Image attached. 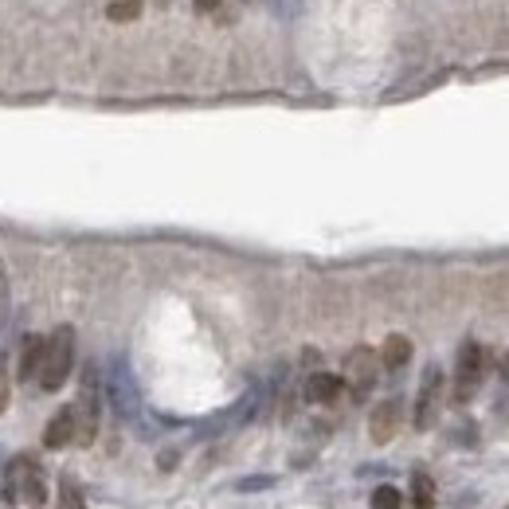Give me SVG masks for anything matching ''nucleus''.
<instances>
[{"label":"nucleus","mask_w":509,"mask_h":509,"mask_svg":"<svg viewBox=\"0 0 509 509\" xmlns=\"http://www.w3.org/2000/svg\"><path fill=\"white\" fill-rule=\"evenodd\" d=\"M380 361H384V368H404L407 361H412V341H407L404 333H392V338L384 341V349H380Z\"/></svg>","instance_id":"nucleus-11"},{"label":"nucleus","mask_w":509,"mask_h":509,"mask_svg":"<svg viewBox=\"0 0 509 509\" xmlns=\"http://www.w3.org/2000/svg\"><path fill=\"white\" fill-rule=\"evenodd\" d=\"M59 509H87L83 505V494L75 490V482H71V478L59 482Z\"/></svg>","instance_id":"nucleus-15"},{"label":"nucleus","mask_w":509,"mask_h":509,"mask_svg":"<svg viewBox=\"0 0 509 509\" xmlns=\"http://www.w3.org/2000/svg\"><path fill=\"white\" fill-rule=\"evenodd\" d=\"M412 498H415V509H435V482L423 470L412 478Z\"/></svg>","instance_id":"nucleus-12"},{"label":"nucleus","mask_w":509,"mask_h":509,"mask_svg":"<svg viewBox=\"0 0 509 509\" xmlns=\"http://www.w3.org/2000/svg\"><path fill=\"white\" fill-rule=\"evenodd\" d=\"M8 407V372H4V365H0V412Z\"/></svg>","instance_id":"nucleus-16"},{"label":"nucleus","mask_w":509,"mask_h":509,"mask_svg":"<svg viewBox=\"0 0 509 509\" xmlns=\"http://www.w3.org/2000/svg\"><path fill=\"white\" fill-rule=\"evenodd\" d=\"M43 349H48V338H24V353H20V380H35V376H40Z\"/></svg>","instance_id":"nucleus-10"},{"label":"nucleus","mask_w":509,"mask_h":509,"mask_svg":"<svg viewBox=\"0 0 509 509\" xmlns=\"http://www.w3.org/2000/svg\"><path fill=\"white\" fill-rule=\"evenodd\" d=\"M67 443H75V412H71V407H63L56 420L43 427V447L59 451V447H67Z\"/></svg>","instance_id":"nucleus-9"},{"label":"nucleus","mask_w":509,"mask_h":509,"mask_svg":"<svg viewBox=\"0 0 509 509\" xmlns=\"http://www.w3.org/2000/svg\"><path fill=\"white\" fill-rule=\"evenodd\" d=\"M502 376H509V353L502 357Z\"/></svg>","instance_id":"nucleus-18"},{"label":"nucleus","mask_w":509,"mask_h":509,"mask_svg":"<svg viewBox=\"0 0 509 509\" xmlns=\"http://www.w3.org/2000/svg\"><path fill=\"white\" fill-rule=\"evenodd\" d=\"M399 423H404V404H399V399H384V404H376V407H372V420H368L372 443H380V447L392 443Z\"/></svg>","instance_id":"nucleus-6"},{"label":"nucleus","mask_w":509,"mask_h":509,"mask_svg":"<svg viewBox=\"0 0 509 509\" xmlns=\"http://www.w3.org/2000/svg\"><path fill=\"white\" fill-rule=\"evenodd\" d=\"M200 12H212V8H220V0H193Z\"/></svg>","instance_id":"nucleus-17"},{"label":"nucleus","mask_w":509,"mask_h":509,"mask_svg":"<svg viewBox=\"0 0 509 509\" xmlns=\"http://www.w3.org/2000/svg\"><path fill=\"white\" fill-rule=\"evenodd\" d=\"M505 509H509V505H505Z\"/></svg>","instance_id":"nucleus-19"},{"label":"nucleus","mask_w":509,"mask_h":509,"mask_svg":"<svg viewBox=\"0 0 509 509\" xmlns=\"http://www.w3.org/2000/svg\"><path fill=\"white\" fill-rule=\"evenodd\" d=\"M71 368H75V333H71V325H59L48 338V349H43L40 388L43 392H59V388L67 384Z\"/></svg>","instance_id":"nucleus-1"},{"label":"nucleus","mask_w":509,"mask_h":509,"mask_svg":"<svg viewBox=\"0 0 509 509\" xmlns=\"http://www.w3.org/2000/svg\"><path fill=\"white\" fill-rule=\"evenodd\" d=\"M439 388H443V372L427 368L423 384H420V404H415V427H420V431H427V427L435 423V412H439Z\"/></svg>","instance_id":"nucleus-7"},{"label":"nucleus","mask_w":509,"mask_h":509,"mask_svg":"<svg viewBox=\"0 0 509 509\" xmlns=\"http://www.w3.org/2000/svg\"><path fill=\"white\" fill-rule=\"evenodd\" d=\"M482 376H486V353H482L478 341H467L459 353V372H454V404L475 399Z\"/></svg>","instance_id":"nucleus-3"},{"label":"nucleus","mask_w":509,"mask_h":509,"mask_svg":"<svg viewBox=\"0 0 509 509\" xmlns=\"http://www.w3.org/2000/svg\"><path fill=\"white\" fill-rule=\"evenodd\" d=\"M345 376H349L353 396L365 399L372 392V384H376V357H372V349H353L349 361H345Z\"/></svg>","instance_id":"nucleus-5"},{"label":"nucleus","mask_w":509,"mask_h":509,"mask_svg":"<svg viewBox=\"0 0 509 509\" xmlns=\"http://www.w3.org/2000/svg\"><path fill=\"white\" fill-rule=\"evenodd\" d=\"M345 392V380L338 372H314L310 380H306V399L310 404H333Z\"/></svg>","instance_id":"nucleus-8"},{"label":"nucleus","mask_w":509,"mask_h":509,"mask_svg":"<svg viewBox=\"0 0 509 509\" xmlns=\"http://www.w3.org/2000/svg\"><path fill=\"white\" fill-rule=\"evenodd\" d=\"M4 498L16 502V498H28L32 509H43L48 505V486H43V475L32 459H16L4 475Z\"/></svg>","instance_id":"nucleus-2"},{"label":"nucleus","mask_w":509,"mask_h":509,"mask_svg":"<svg viewBox=\"0 0 509 509\" xmlns=\"http://www.w3.org/2000/svg\"><path fill=\"white\" fill-rule=\"evenodd\" d=\"M404 505V494L396 486H376L372 490V509H399Z\"/></svg>","instance_id":"nucleus-14"},{"label":"nucleus","mask_w":509,"mask_h":509,"mask_svg":"<svg viewBox=\"0 0 509 509\" xmlns=\"http://www.w3.org/2000/svg\"><path fill=\"white\" fill-rule=\"evenodd\" d=\"M75 443L79 447H90L98 435V380H95V368H87L83 376V392L75 399Z\"/></svg>","instance_id":"nucleus-4"},{"label":"nucleus","mask_w":509,"mask_h":509,"mask_svg":"<svg viewBox=\"0 0 509 509\" xmlns=\"http://www.w3.org/2000/svg\"><path fill=\"white\" fill-rule=\"evenodd\" d=\"M106 16H110L114 24H130V20H138V16H141V0H110Z\"/></svg>","instance_id":"nucleus-13"}]
</instances>
